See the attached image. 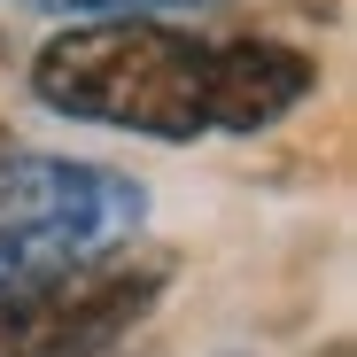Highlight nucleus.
Segmentation results:
<instances>
[{
	"label": "nucleus",
	"mask_w": 357,
	"mask_h": 357,
	"mask_svg": "<svg viewBox=\"0 0 357 357\" xmlns=\"http://www.w3.org/2000/svg\"><path fill=\"white\" fill-rule=\"evenodd\" d=\"M202 47L210 39H187L155 16H70V31L31 54V93L70 125L187 148L210 132Z\"/></svg>",
	"instance_id": "nucleus-1"
},
{
	"label": "nucleus",
	"mask_w": 357,
	"mask_h": 357,
	"mask_svg": "<svg viewBox=\"0 0 357 357\" xmlns=\"http://www.w3.org/2000/svg\"><path fill=\"white\" fill-rule=\"evenodd\" d=\"M148 187L86 155L0 148V287L101 264L140 241Z\"/></svg>",
	"instance_id": "nucleus-2"
},
{
	"label": "nucleus",
	"mask_w": 357,
	"mask_h": 357,
	"mask_svg": "<svg viewBox=\"0 0 357 357\" xmlns=\"http://www.w3.org/2000/svg\"><path fill=\"white\" fill-rule=\"evenodd\" d=\"M171 287V257L116 249L101 264L0 287V357H101L116 349Z\"/></svg>",
	"instance_id": "nucleus-3"
},
{
	"label": "nucleus",
	"mask_w": 357,
	"mask_h": 357,
	"mask_svg": "<svg viewBox=\"0 0 357 357\" xmlns=\"http://www.w3.org/2000/svg\"><path fill=\"white\" fill-rule=\"evenodd\" d=\"M319 93V63L295 39H210L202 47V109L210 132H272Z\"/></svg>",
	"instance_id": "nucleus-4"
},
{
	"label": "nucleus",
	"mask_w": 357,
	"mask_h": 357,
	"mask_svg": "<svg viewBox=\"0 0 357 357\" xmlns=\"http://www.w3.org/2000/svg\"><path fill=\"white\" fill-rule=\"evenodd\" d=\"M63 16H187V8H218V0H47Z\"/></svg>",
	"instance_id": "nucleus-5"
},
{
	"label": "nucleus",
	"mask_w": 357,
	"mask_h": 357,
	"mask_svg": "<svg viewBox=\"0 0 357 357\" xmlns=\"http://www.w3.org/2000/svg\"><path fill=\"white\" fill-rule=\"evenodd\" d=\"M326 357H349V349H342V342H334V349H326Z\"/></svg>",
	"instance_id": "nucleus-6"
},
{
	"label": "nucleus",
	"mask_w": 357,
	"mask_h": 357,
	"mask_svg": "<svg viewBox=\"0 0 357 357\" xmlns=\"http://www.w3.org/2000/svg\"><path fill=\"white\" fill-rule=\"evenodd\" d=\"M101 357H116V349H101Z\"/></svg>",
	"instance_id": "nucleus-7"
}]
</instances>
